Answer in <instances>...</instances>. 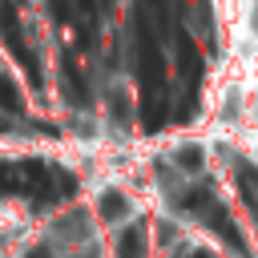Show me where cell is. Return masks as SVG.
I'll list each match as a JSON object with an SVG mask.
<instances>
[{"label":"cell","instance_id":"5","mask_svg":"<svg viewBox=\"0 0 258 258\" xmlns=\"http://www.w3.org/2000/svg\"><path fill=\"white\" fill-rule=\"evenodd\" d=\"M238 189H242V202L254 210V218H258V165H250V161H238Z\"/></svg>","mask_w":258,"mask_h":258},{"label":"cell","instance_id":"11","mask_svg":"<svg viewBox=\"0 0 258 258\" xmlns=\"http://www.w3.org/2000/svg\"><path fill=\"white\" fill-rule=\"evenodd\" d=\"M0 129H4V125H0Z\"/></svg>","mask_w":258,"mask_h":258},{"label":"cell","instance_id":"7","mask_svg":"<svg viewBox=\"0 0 258 258\" xmlns=\"http://www.w3.org/2000/svg\"><path fill=\"white\" fill-rule=\"evenodd\" d=\"M0 109H8V113L24 109V97H20V89H16V81H12V73L4 64H0Z\"/></svg>","mask_w":258,"mask_h":258},{"label":"cell","instance_id":"1","mask_svg":"<svg viewBox=\"0 0 258 258\" xmlns=\"http://www.w3.org/2000/svg\"><path fill=\"white\" fill-rule=\"evenodd\" d=\"M133 36H137V85H141L137 113H141V129L157 133L169 121V73H165V48H161L153 12L145 4L137 8Z\"/></svg>","mask_w":258,"mask_h":258},{"label":"cell","instance_id":"6","mask_svg":"<svg viewBox=\"0 0 258 258\" xmlns=\"http://www.w3.org/2000/svg\"><path fill=\"white\" fill-rule=\"evenodd\" d=\"M117 258H145V226H129L117 238Z\"/></svg>","mask_w":258,"mask_h":258},{"label":"cell","instance_id":"10","mask_svg":"<svg viewBox=\"0 0 258 258\" xmlns=\"http://www.w3.org/2000/svg\"><path fill=\"white\" fill-rule=\"evenodd\" d=\"M189 258H214V254H210V250H194Z\"/></svg>","mask_w":258,"mask_h":258},{"label":"cell","instance_id":"3","mask_svg":"<svg viewBox=\"0 0 258 258\" xmlns=\"http://www.w3.org/2000/svg\"><path fill=\"white\" fill-rule=\"evenodd\" d=\"M181 206L185 210H194L198 214V222H206L214 234H222V242L230 246V250H238L242 258H246V238H242V230L234 226V218L222 210V202H214V194L210 189H189V194H181Z\"/></svg>","mask_w":258,"mask_h":258},{"label":"cell","instance_id":"2","mask_svg":"<svg viewBox=\"0 0 258 258\" xmlns=\"http://www.w3.org/2000/svg\"><path fill=\"white\" fill-rule=\"evenodd\" d=\"M173 48H177V81H181L177 121H189V109L198 105V89H202V52L194 48V40L181 24H173Z\"/></svg>","mask_w":258,"mask_h":258},{"label":"cell","instance_id":"9","mask_svg":"<svg viewBox=\"0 0 258 258\" xmlns=\"http://www.w3.org/2000/svg\"><path fill=\"white\" fill-rule=\"evenodd\" d=\"M198 161H202V153H198V149H185V153H181V165H189V169H194Z\"/></svg>","mask_w":258,"mask_h":258},{"label":"cell","instance_id":"8","mask_svg":"<svg viewBox=\"0 0 258 258\" xmlns=\"http://www.w3.org/2000/svg\"><path fill=\"white\" fill-rule=\"evenodd\" d=\"M121 214H125V194L105 189L101 194V218H121Z\"/></svg>","mask_w":258,"mask_h":258},{"label":"cell","instance_id":"4","mask_svg":"<svg viewBox=\"0 0 258 258\" xmlns=\"http://www.w3.org/2000/svg\"><path fill=\"white\" fill-rule=\"evenodd\" d=\"M0 36H4V44H8V52L16 56V64L24 69V77H28V85H44L40 81V60H36V52L28 48V36H24V24H20V8H16V0H0Z\"/></svg>","mask_w":258,"mask_h":258}]
</instances>
